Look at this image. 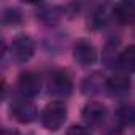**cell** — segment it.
Returning <instances> with one entry per match:
<instances>
[{
  "label": "cell",
  "mask_w": 135,
  "mask_h": 135,
  "mask_svg": "<svg viewBox=\"0 0 135 135\" xmlns=\"http://www.w3.org/2000/svg\"><path fill=\"white\" fill-rule=\"evenodd\" d=\"M67 114H69L67 105H65L62 100H54V102H49V103L41 110L40 121H41V126H43L46 130L56 132V130H59V129L65 124Z\"/></svg>",
  "instance_id": "cell-1"
},
{
  "label": "cell",
  "mask_w": 135,
  "mask_h": 135,
  "mask_svg": "<svg viewBox=\"0 0 135 135\" xmlns=\"http://www.w3.org/2000/svg\"><path fill=\"white\" fill-rule=\"evenodd\" d=\"M72 91H73V80L69 72L64 69L51 72L48 78V92L51 95L57 99H67L72 94Z\"/></svg>",
  "instance_id": "cell-2"
},
{
  "label": "cell",
  "mask_w": 135,
  "mask_h": 135,
  "mask_svg": "<svg viewBox=\"0 0 135 135\" xmlns=\"http://www.w3.org/2000/svg\"><path fill=\"white\" fill-rule=\"evenodd\" d=\"M10 113H11V116L18 122H21V124H30L37 118V107L32 102V99L18 94L10 102Z\"/></svg>",
  "instance_id": "cell-3"
},
{
  "label": "cell",
  "mask_w": 135,
  "mask_h": 135,
  "mask_svg": "<svg viewBox=\"0 0 135 135\" xmlns=\"http://www.w3.org/2000/svg\"><path fill=\"white\" fill-rule=\"evenodd\" d=\"M35 54V41L30 35L21 33L16 35L10 46V56L16 64H26L29 62Z\"/></svg>",
  "instance_id": "cell-4"
},
{
  "label": "cell",
  "mask_w": 135,
  "mask_h": 135,
  "mask_svg": "<svg viewBox=\"0 0 135 135\" xmlns=\"http://www.w3.org/2000/svg\"><path fill=\"white\" fill-rule=\"evenodd\" d=\"M73 59L80 67H91L97 62V49L89 38H80L73 45Z\"/></svg>",
  "instance_id": "cell-5"
},
{
  "label": "cell",
  "mask_w": 135,
  "mask_h": 135,
  "mask_svg": "<svg viewBox=\"0 0 135 135\" xmlns=\"http://www.w3.org/2000/svg\"><path fill=\"white\" fill-rule=\"evenodd\" d=\"M18 92L24 97L33 99L41 92V78L38 73L27 70L22 72L18 78Z\"/></svg>",
  "instance_id": "cell-6"
},
{
  "label": "cell",
  "mask_w": 135,
  "mask_h": 135,
  "mask_svg": "<svg viewBox=\"0 0 135 135\" xmlns=\"http://www.w3.org/2000/svg\"><path fill=\"white\" fill-rule=\"evenodd\" d=\"M81 118L86 127H99L107 118V107L102 102H88L81 110Z\"/></svg>",
  "instance_id": "cell-7"
},
{
  "label": "cell",
  "mask_w": 135,
  "mask_h": 135,
  "mask_svg": "<svg viewBox=\"0 0 135 135\" xmlns=\"http://www.w3.org/2000/svg\"><path fill=\"white\" fill-rule=\"evenodd\" d=\"M105 89L111 97H126L130 92V78L126 73H114L105 80Z\"/></svg>",
  "instance_id": "cell-8"
},
{
  "label": "cell",
  "mask_w": 135,
  "mask_h": 135,
  "mask_svg": "<svg viewBox=\"0 0 135 135\" xmlns=\"http://www.w3.org/2000/svg\"><path fill=\"white\" fill-rule=\"evenodd\" d=\"M111 18L122 27L135 24V3L133 2H118L111 8Z\"/></svg>",
  "instance_id": "cell-9"
},
{
  "label": "cell",
  "mask_w": 135,
  "mask_h": 135,
  "mask_svg": "<svg viewBox=\"0 0 135 135\" xmlns=\"http://www.w3.org/2000/svg\"><path fill=\"white\" fill-rule=\"evenodd\" d=\"M37 18L40 22H43L48 27H54L59 24L62 18V10L54 5H43L37 10Z\"/></svg>",
  "instance_id": "cell-10"
},
{
  "label": "cell",
  "mask_w": 135,
  "mask_h": 135,
  "mask_svg": "<svg viewBox=\"0 0 135 135\" xmlns=\"http://www.w3.org/2000/svg\"><path fill=\"white\" fill-rule=\"evenodd\" d=\"M116 121L121 127H135V105L133 103H121L116 108Z\"/></svg>",
  "instance_id": "cell-11"
},
{
  "label": "cell",
  "mask_w": 135,
  "mask_h": 135,
  "mask_svg": "<svg viewBox=\"0 0 135 135\" xmlns=\"http://www.w3.org/2000/svg\"><path fill=\"white\" fill-rule=\"evenodd\" d=\"M116 67L124 73H135V45H129L121 51Z\"/></svg>",
  "instance_id": "cell-12"
},
{
  "label": "cell",
  "mask_w": 135,
  "mask_h": 135,
  "mask_svg": "<svg viewBox=\"0 0 135 135\" xmlns=\"http://www.w3.org/2000/svg\"><path fill=\"white\" fill-rule=\"evenodd\" d=\"M21 22H22V15H21L19 8L10 7V8L3 10V13H2V24L5 27H18V26H21Z\"/></svg>",
  "instance_id": "cell-13"
},
{
  "label": "cell",
  "mask_w": 135,
  "mask_h": 135,
  "mask_svg": "<svg viewBox=\"0 0 135 135\" xmlns=\"http://www.w3.org/2000/svg\"><path fill=\"white\" fill-rule=\"evenodd\" d=\"M118 46H119V41H114V40L110 41V43H107V46H105L103 60H105V64H107L108 67L118 65V57H119L121 51H119V52H113V51H118Z\"/></svg>",
  "instance_id": "cell-14"
},
{
  "label": "cell",
  "mask_w": 135,
  "mask_h": 135,
  "mask_svg": "<svg viewBox=\"0 0 135 135\" xmlns=\"http://www.w3.org/2000/svg\"><path fill=\"white\" fill-rule=\"evenodd\" d=\"M95 80H99V73H94L91 76H88L84 81H83V92L84 94H92V92H97L100 88H102V83H95Z\"/></svg>",
  "instance_id": "cell-15"
},
{
  "label": "cell",
  "mask_w": 135,
  "mask_h": 135,
  "mask_svg": "<svg viewBox=\"0 0 135 135\" xmlns=\"http://www.w3.org/2000/svg\"><path fill=\"white\" fill-rule=\"evenodd\" d=\"M65 135H91V130L86 126H80V124H73L69 127Z\"/></svg>",
  "instance_id": "cell-16"
},
{
  "label": "cell",
  "mask_w": 135,
  "mask_h": 135,
  "mask_svg": "<svg viewBox=\"0 0 135 135\" xmlns=\"http://www.w3.org/2000/svg\"><path fill=\"white\" fill-rule=\"evenodd\" d=\"M3 135H24V133H16V132H8V130H5ZM26 135H30V133H26Z\"/></svg>",
  "instance_id": "cell-17"
}]
</instances>
